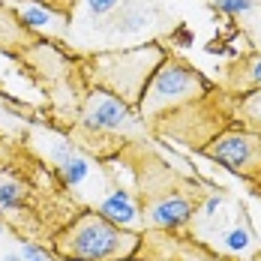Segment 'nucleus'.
Masks as SVG:
<instances>
[{"mask_svg":"<svg viewBox=\"0 0 261 261\" xmlns=\"http://www.w3.org/2000/svg\"><path fill=\"white\" fill-rule=\"evenodd\" d=\"M216 249L213 252H219V255H225V258H252L255 252L261 249L258 237H255V231L249 228V222H246V216H243V210L237 213L234 219L216 234V243H213Z\"/></svg>","mask_w":261,"mask_h":261,"instance_id":"423d86ee","label":"nucleus"},{"mask_svg":"<svg viewBox=\"0 0 261 261\" xmlns=\"http://www.w3.org/2000/svg\"><path fill=\"white\" fill-rule=\"evenodd\" d=\"M156 261H174V258H156Z\"/></svg>","mask_w":261,"mask_h":261,"instance_id":"412c9836","label":"nucleus"},{"mask_svg":"<svg viewBox=\"0 0 261 261\" xmlns=\"http://www.w3.org/2000/svg\"><path fill=\"white\" fill-rule=\"evenodd\" d=\"M3 261H24V258H21V255H6Z\"/></svg>","mask_w":261,"mask_h":261,"instance_id":"6ab92c4d","label":"nucleus"},{"mask_svg":"<svg viewBox=\"0 0 261 261\" xmlns=\"http://www.w3.org/2000/svg\"><path fill=\"white\" fill-rule=\"evenodd\" d=\"M219 87L228 96H243V93L261 87V51H249L231 60L219 79Z\"/></svg>","mask_w":261,"mask_h":261,"instance_id":"0eeeda50","label":"nucleus"},{"mask_svg":"<svg viewBox=\"0 0 261 261\" xmlns=\"http://www.w3.org/2000/svg\"><path fill=\"white\" fill-rule=\"evenodd\" d=\"M18 18H21V24L27 30H39V33H48V36H60V33H66V27H69V18L66 15H60V12H54L48 6H39V3H27L18 9Z\"/></svg>","mask_w":261,"mask_h":261,"instance_id":"9d476101","label":"nucleus"},{"mask_svg":"<svg viewBox=\"0 0 261 261\" xmlns=\"http://www.w3.org/2000/svg\"><path fill=\"white\" fill-rule=\"evenodd\" d=\"M204 156L237 177H258L261 174V132L237 126V129L216 132L204 144Z\"/></svg>","mask_w":261,"mask_h":261,"instance_id":"20e7f679","label":"nucleus"},{"mask_svg":"<svg viewBox=\"0 0 261 261\" xmlns=\"http://www.w3.org/2000/svg\"><path fill=\"white\" fill-rule=\"evenodd\" d=\"M249 261H261V249H258V252H255V255H252Z\"/></svg>","mask_w":261,"mask_h":261,"instance_id":"aec40b11","label":"nucleus"},{"mask_svg":"<svg viewBox=\"0 0 261 261\" xmlns=\"http://www.w3.org/2000/svg\"><path fill=\"white\" fill-rule=\"evenodd\" d=\"M210 90H213L210 81L195 66L168 54L153 72V79L147 81L135 111L144 123H156L165 114H174L186 105H198L201 99H207Z\"/></svg>","mask_w":261,"mask_h":261,"instance_id":"7ed1b4c3","label":"nucleus"},{"mask_svg":"<svg viewBox=\"0 0 261 261\" xmlns=\"http://www.w3.org/2000/svg\"><path fill=\"white\" fill-rule=\"evenodd\" d=\"M216 3V9L222 12V15H228V18H240V15H246L255 3L252 0H213Z\"/></svg>","mask_w":261,"mask_h":261,"instance_id":"f3484780","label":"nucleus"},{"mask_svg":"<svg viewBox=\"0 0 261 261\" xmlns=\"http://www.w3.org/2000/svg\"><path fill=\"white\" fill-rule=\"evenodd\" d=\"M168 54L159 42H147V45H135V48H123V51H99L90 57V79L96 81V87L123 99L126 105L138 108L141 93L147 87V81L153 79L159 63Z\"/></svg>","mask_w":261,"mask_h":261,"instance_id":"f03ea898","label":"nucleus"},{"mask_svg":"<svg viewBox=\"0 0 261 261\" xmlns=\"http://www.w3.org/2000/svg\"><path fill=\"white\" fill-rule=\"evenodd\" d=\"M174 261H231L219 252H213L210 246H201L195 240H177V255Z\"/></svg>","mask_w":261,"mask_h":261,"instance_id":"2eb2a0df","label":"nucleus"},{"mask_svg":"<svg viewBox=\"0 0 261 261\" xmlns=\"http://www.w3.org/2000/svg\"><path fill=\"white\" fill-rule=\"evenodd\" d=\"M54 162H57V171H60L63 183H69V186H81L84 177L90 174V162L84 156H79L69 144H60L54 150Z\"/></svg>","mask_w":261,"mask_h":261,"instance_id":"f8f14e48","label":"nucleus"},{"mask_svg":"<svg viewBox=\"0 0 261 261\" xmlns=\"http://www.w3.org/2000/svg\"><path fill=\"white\" fill-rule=\"evenodd\" d=\"M234 114L246 129L261 132V87L243 93V96H234Z\"/></svg>","mask_w":261,"mask_h":261,"instance_id":"ddd939ff","label":"nucleus"},{"mask_svg":"<svg viewBox=\"0 0 261 261\" xmlns=\"http://www.w3.org/2000/svg\"><path fill=\"white\" fill-rule=\"evenodd\" d=\"M24 201V183L12 174H0V213L21 207Z\"/></svg>","mask_w":261,"mask_h":261,"instance_id":"4468645a","label":"nucleus"},{"mask_svg":"<svg viewBox=\"0 0 261 261\" xmlns=\"http://www.w3.org/2000/svg\"><path fill=\"white\" fill-rule=\"evenodd\" d=\"M0 231H3V225H0Z\"/></svg>","mask_w":261,"mask_h":261,"instance_id":"5701e85b","label":"nucleus"},{"mask_svg":"<svg viewBox=\"0 0 261 261\" xmlns=\"http://www.w3.org/2000/svg\"><path fill=\"white\" fill-rule=\"evenodd\" d=\"M141 249V237L108 222L99 210L79 213L54 237L60 261H129Z\"/></svg>","mask_w":261,"mask_h":261,"instance_id":"f257e3e1","label":"nucleus"},{"mask_svg":"<svg viewBox=\"0 0 261 261\" xmlns=\"http://www.w3.org/2000/svg\"><path fill=\"white\" fill-rule=\"evenodd\" d=\"M237 27L243 30L249 48H252V51H261V3L252 6L246 15H240V18H237Z\"/></svg>","mask_w":261,"mask_h":261,"instance_id":"dca6fc26","label":"nucleus"},{"mask_svg":"<svg viewBox=\"0 0 261 261\" xmlns=\"http://www.w3.org/2000/svg\"><path fill=\"white\" fill-rule=\"evenodd\" d=\"M126 3H129V0H75L66 30H72V27H79V24L105 30V27L117 18V12H120Z\"/></svg>","mask_w":261,"mask_h":261,"instance_id":"1a4fd4ad","label":"nucleus"},{"mask_svg":"<svg viewBox=\"0 0 261 261\" xmlns=\"http://www.w3.org/2000/svg\"><path fill=\"white\" fill-rule=\"evenodd\" d=\"M24 261H48V258H45V252H39V255H27Z\"/></svg>","mask_w":261,"mask_h":261,"instance_id":"a211bd4d","label":"nucleus"},{"mask_svg":"<svg viewBox=\"0 0 261 261\" xmlns=\"http://www.w3.org/2000/svg\"><path fill=\"white\" fill-rule=\"evenodd\" d=\"M81 126L87 132H138L144 129V120L132 105L96 87L81 105Z\"/></svg>","mask_w":261,"mask_h":261,"instance_id":"39448f33","label":"nucleus"},{"mask_svg":"<svg viewBox=\"0 0 261 261\" xmlns=\"http://www.w3.org/2000/svg\"><path fill=\"white\" fill-rule=\"evenodd\" d=\"M252 3H255V6H258V3H261V0H252Z\"/></svg>","mask_w":261,"mask_h":261,"instance_id":"4be33fe9","label":"nucleus"},{"mask_svg":"<svg viewBox=\"0 0 261 261\" xmlns=\"http://www.w3.org/2000/svg\"><path fill=\"white\" fill-rule=\"evenodd\" d=\"M195 216V204L183 195H162L147 207V225L159 231H177L183 225H189Z\"/></svg>","mask_w":261,"mask_h":261,"instance_id":"6e6552de","label":"nucleus"},{"mask_svg":"<svg viewBox=\"0 0 261 261\" xmlns=\"http://www.w3.org/2000/svg\"><path fill=\"white\" fill-rule=\"evenodd\" d=\"M99 213H102L108 222H114V225H120V228H132V225H138V207L132 204L129 192L126 189H114V192H108L102 201H99Z\"/></svg>","mask_w":261,"mask_h":261,"instance_id":"9b49d317","label":"nucleus"}]
</instances>
